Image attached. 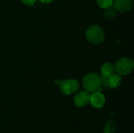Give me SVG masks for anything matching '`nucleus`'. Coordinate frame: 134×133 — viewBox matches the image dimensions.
<instances>
[{"label": "nucleus", "instance_id": "obj_11", "mask_svg": "<svg viewBox=\"0 0 134 133\" xmlns=\"http://www.w3.org/2000/svg\"><path fill=\"white\" fill-rule=\"evenodd\" d=\"M97 2L100 8L108 9L113 5L114 0H97Z\"/></svg>", "mask_w": 134, "mask_h": 133}, {"label": "nucleus", "instance_id": "obj_13", "mask_svg": "<svg viewBox=\"0 0 134 133\" xmlns=\"http://www.w3.org/2000/svg\"><path fill=\"white\" fill-rule=\"evenodd\" d=\"M100 87L104 89L109 88L108 82V77H104L101 75V77H100Z\"/></svg>", "mask_w": 134, "mask_h": 133}, {"label": "nucleus", "instance_id": "obj_8", "mask_svg": "<svg viewBox=\"0 0 134 133\" xmlns=\"http://www.w3.org/2000/svg\"><path fill=\"white\" fill-rule=\"evenodd\" d=\"M108 82L109 88L116 89L122 83V77H121V75H119L118 74L113 73L111 75L108 77Z\"/></svg>", "mask_w": 134, "mask_h": 133}, {"label": "nucleus", "instance_id": "obj_9", "mask_svg": "<svg viewBox=\"0 0 134 133\" xmlns=\"http://www.w3.org/2000/svg\"><path fill=\"white\" fill-rule=\"evenodd\" d=\"M115 71V67L112 65V63L109 62H106L103 63L100 68V73L101 75L104 77H109Z\"/></svg>", "mask_w": 134, "mask_h": 133}, {"label": "nucleus", "instance_id": "obj_7", "mask_svg": "<svg viewBox=\"0 0 134 133\" xmlns=\"http://www.w3.org/2000/svg\"><path fill=\"white\" fill-rule=\"evenodd\" d=\"M113 6L119 12H127L133 6V0H114Z\"/></svg>", "mask_w": 134, "mask_h": 133}, {"label": "nucleus", "instance_id": "obj_15", "mask_svg": "<svg viewBox=\"0 0 134 133\" xmlns=\"http://www.w3.org/2000/svg\"><path fill=\"white\" fill-rule=\"evenodd\" d=\"M40 2H43V3H50V2H52L53 0H39Z\"/></svg>", "mask_w": 134, "mask_h": 133}, {"label": "nucleus", "instance_id": "obj_10", "mask_svg": "<svg viewBox=\"0 0 134 133\" xmlns=\"http://www.w3.org/2000/svg\"><path fill=\"white\" fill-rule=\"evenodd\" d=\"M117 125L115 122L113 121H109L106 123L104 128V133H114L116 131Z\"/></svg>", "mask_w": 134, "mask_h": 133}, {"label": "nucleus", "instance_id": "obj_3", "mask_svg": "<svg viewBox=\"0 0 134 133\" xmlns=\"http://www.w3.org/2000/svg\"><path fill=\"white\" fill-rule=\"evenodd\" d=\"M133 60L129 57H122L119 60L115 67V70L117 74L121 76H126L130 74L133 70Z\"/></svg>", "mask_w": 134, "mask_h": 133}, {"label": "nucleus", "instance_id": "obj_12", "mask_svg": "<svg viewBox=\"0 0 134 133\" xmlns=\"http://www.w3.org/2000/svg\"><path fill=\"white\" fill-rule=\"evenodd\" d=\"M115 16H116L115 10L113 9H111V8L108 9V10L105 12V14H104L105 18L108 19V20H112Z\"/></svg>", "mask_w": 134, "mask_h": 133}, {"label": "nucleus", "instance_id": "obj_14", "mask_svg": "<svg viewBox=\"0 0 134 133\" xmlns=\"http://www.w3.org/2000/svg\"><path fill=\"white\" fill-rule=\"evenodd\" d=\"M21 1H22V2L25 5H27V6H31V5H33L36 2L37 0H21Z\"/></svg>", "mask_w": 134, "mask_h": 133}, {"label": "nucleus", "instance_id": "obj_5", "mask_svg": "<svg viewBox=\"0 0 134 133\" xmlns=\"http://www.w3.org/2000/svg\"><path fill=\"white\" fill-rule=\"evenodd\" d=\"M90 94L87 91H80L74 96V103L78 107H83L90 103Z\"/></svg>", "mask_w": 134, "mask_h": 133}, {"label": "nucleus", "instance_id": "obj_2", "mask_svg": "<svg viewBox=\"0 0 134 133\" xmlns=\"http://www.w3.org/2000/svg\"><path fill=\"white\" fill-rule=\"evenodd\" d=\"M82 85L88 92L92 93L97 91L100 92L101 90L100 77L95 73L87 74L82 79Z\"/></svg>", "mask_w": 134, "mask_h": 133}, {"label": "nucleus", "instance_id": "obj_6", "mask_svg": "<svg viewBox=\"0 0 134 133\" xmlns=\"http://www.w3.org/2000/svg\"><path fill=\"white\" fill-rule=\"evenodd\" d=\"M106 102L105 96L99 91L92 92V95H90V103L95 107V108H101L104 106Z\"/></svg>", "mask_w": 134, "mask_h": 133}, {"label": "nucleus", "instance_id": "obj_4", "mask_svg": "<svg viewBox=\"0 0 134 133\" xmlns=\"http://www.w3.org/2000/svg\"><path fill=\"white\" fill-rule=\"evenodd\" d=\"M60 89L64 95H71L75 92L79 87V84L75 79H67L59 82Z\"/></svg>", "mask_w": 134, "mask_h": 133}, {"label": "nucleus", "instance_id": "obj_1", "mask_svg": "<svg viewBox=\"0 0 134 133\" xmlns=\"http://www.w3.org/2000/svg\"><path fill=\"white\" fill-rule=\"evenodd\" d=\"M86 36L87 40L94 45H100L105 39L104 30L98 25L90 26L86 31Z\"/></svg>", "mask_w": 134, "mask_h": 133}]
</instances>
